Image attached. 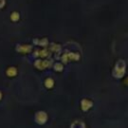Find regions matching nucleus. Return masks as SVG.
<instances>
[{
    "label": "nucleus",
    "instance_id": "423d86ee",
    "mask_svg": "<svg viewBox=\"0 0 128 128\" xmlns=\"http://www.w3.org/2000/svg\"><path fill=\"white\" fill-rule=\"evenodd\" d=\"M1 98H2V93L0 92V100H1Z\"/></svg>",
    "mask_w": 128,
    "mask_h": 128
},
{
    "label": "nucleus",
    "instance_id": "f03ea898",
    "mask_svg": "<svg viewBox=\"0 0 128 128\" xmlns=\"http://www.w3.org/2000/svg\"><path fill=\"white\" fill-rule=\"evenodd\" d=\"M6 73H7L8 76L12 77V76H15V75L17 74V70H16V68H14V67H9V68L7 69V71H6Z\"/></svg>",
    "mask_w": 128,
    "mask_h": 128
},
{
    "label": "nucleus",
    "instance_id": "7ed1b4c3",
    "mask_svg": "<svg viewBox=\"0 0 128 128\" xmlns=\"http://www.w3.org/2000/svg\"><path fill=\"white\" fill-rule=\"evenodd\" d=\"M19 19V14L17 13V12H13L12 14H11V20H13V21H17Z\"/></svg>",
    "mask_w": 128,
    "mask_h": 128
},
{
    "label": "nucleus",
    "instance_id": "20e7f679",
    "mask_svg": "<svg viewBox=\"0 0 128 128\" xmlns=\"http://www.w3.org/2000/svg\"><path fill=\"white\" fill-rule=\"evenodd\" d=\"M45 85H46V87H48V88H50V87H52L53 86V80L52 79H47L46 80V82H45Z\"/></svg>",
    "mask_w": 128,
    "mask_h": 128
},
{
    "label": "nucleus",
    "instance_id": "f257e3e1",
    "mask_svg": "<svg viewBox=\"0 0 128 128\" xmlns=\"http://www.w3.org/2000/svg\"><path fill=\"white\" fill-rule=\"evenodd\" d=\"M46 118H47V116H46V114L44 113V112H38L37 114H36V116H35V119H36V121L38 122V123H40V124H42V123H44L45 121H46Z\"/></svg>",
    "mask_w": 128,
    "mask_h": 128
},
{
    "label": "nucleus",
    "instance_id": "39448f33",
    "mask_svg": "<svg viewBox=\"0 0 128 128\" xmlns=\"http://www.w3.org/2000/svg\"><path fill=\"white\" fill-rule=\"evenodd\" d=\"M5 4V0H0V8Z\"/></svg>",
    "mask_w": 128,
    "mask_h": 128
}]
</instances>
